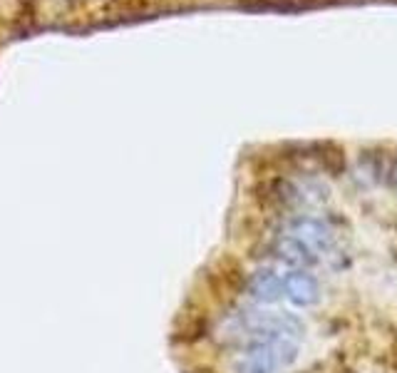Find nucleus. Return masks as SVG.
<instances>
[{"label":"nucleus","instance_id":"obj_5","mask_svg":"<svg viewBox=\"0 0 397 373\" xmlns=\"http://www.w3.org/2000/svg\"><path fill=\"white\" fill-rule=\"evenodd\" d=\"M273 254L278 257V262H283L286 267H291V269H308L310 264L318 262V259H315L313 254L303 247V244L298 242L296 237H291L288 231L286 234H281V237L273 242Z\"/></svg>","mask_w":397,"mask_h":373},{"label":"nucleus","instance_id":"obj_2","mask_svg":"<svg viewBox=\"0 0 397 373\" xmlns=\"http://www.w3.org/2000/svg\"><path fill=\"white\" fill-rule=\"evenodd\" d=\"M288 234L296 237L315 259L330 254L335 247L333 229L323 219H315V216H296L291 221V226H288Z\"/></svg>","mask_w":397,"mask_h":373},{"label":"nucleus","instance_id":"obj_7","mask_svg":"<svg viewBox=\"0 0 397 373\" xmlns=\"http://www.w3.org/2000/svg\"><path fill=\"white\" fill-rule=\"evenodd\" d=\"M385 184H387V190H390L392 195H397V157L392 159L390 164H387V169H385Z\"/></svg>","mask_w":397,"mask_h":373},{"label":"nucleus","instance_id":"obj_6","mask_svg":"<svg viewBox=\"0 0 397 373\" xmlns=\"http://www.w3.org/2000/svg\"><path fill=\"white\" fill-rule=\"evenodd\" d=\"M355 174H358V179H360V184L370 187V184L380 182L382 174H385V169H382L380 157H377L375 152H360L358 164H355Z\"/></svg>","mask_w":397,"mask_h":373},{"label":"nucleus","instance_id":"obj_4","mask_svg":"<svg viewBox=\"0 0 397 373\" xmlns=\"http://www.w3.org/2000/svg\"><path fill=\"white\" fill-rule=\"evenodd\" d=\"M248 296L258 304H276L283 296V276L273 269H258L248 276Z\"/></svg>","mask_w":397,"mask_h":373},{"label":"nucleus","instance_id":"obj_1","mask_svg":"<svg viewBox=\"0 0 397 373\" xmlns=\"http://www.w3.org/2000/svg\"><path fill=\"white\" fill-rule=\"evenodd\" d=\"M298 358V338L273 336L248 346V351L234 363V373H276Z\"/></svg>","mask_w":397,"mask_h":373},{"label":"nucleus","instance_id":"obj_3","mask_svg":"<svg viewBox=\"0 0 397 373\" xmlns=\"http://www.w3.org/2000/svg\"><path fill=\"white\" fill-rule=\"evenodd\" d=\"M283 296L296 309H310V306L318 304L320 286L313 274H308L305 269H293L283 276Z\"/></svg>","mask_w":397,"mask_h":373}]
</instances>
